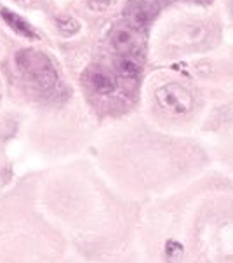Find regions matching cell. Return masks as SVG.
Listing matches in <instances>:
<instances>
[{
	"instance_id": "obj_10",
	"label": "cell",
	"mask_w": 233,
	"mask_h": 263,
	"mask_svg": "<svg viewBox=\"0 0 233 263\" xmlns=\"http://www.w3.org/2000/svg\"><path fill=\"white\" fill-rule=\"evenodd\" d=\"M87 4L92 11H106V9L113 6L115 0H87Z\"/></svg>"
},
{
	"instance_id": "obj_4",
	"label": "cell",
	"mask_w": 233,
	"mask_h": 263,
	"mask_svg": "<svg viewBox=\"0 0 233 263\" xmlns=\"http://www.w3.org/2000/svg\"><path fill=\"white\" fill-rule=\"evenodd\" d=\"M160 6L155 0H129L124 14L136 28H145L155 20Z\"/></svg>"
},
{
	"instance_id": "obj_7",
	"label": "cell",
	"mask_w": 233,
	"mask_h": 263,
	"mask_svg": "<svg viewBox=\"0 0 233 263\" xmlns=\"http://www.w3.org/2000/svg\"><path fill=\"white\" fill-rule=\"evenodd\" d=\"M115 68H116V72L120 75H124V77H136V75H140V72H141L140 65H138L136 60L131 56L120 58V60L115 63Z\"/></svg>"
},
{
	"instance_id": "obj_6",
	"label": "cell",
	"mask_w": 233,
	"mask_h": 263,
	"mask_svg": "<svg viewBox=\"0 0 233 263\" xmlns=\"http://www.w3.org/2000/svg\"><path fill=\"white\" fill-rule=\"evenodd\" d=\"M0 16H2V20L6 21V23L11 26V30H14L17 35L26 37L30 40H37L38 39V35L33 30V26H31L26 20H23L20 14L12 12L11 9H2V11H0Z\"/></svg>"
},
{
	"instance_id": "obj_9",
	"label": "cell",
	"mask_w": 233,
	"mask_h": 263,
	"mask_svg": "<svg viewBox=\"0 0 233 263\" xmlns=\"http://www.w3.org/2000/svg\"><path fill=\"white\" fill-rule=\"evenodd\" d=\"M183 255H185V248L178 240H167L165 242V256H167V260H181Z\"/></svg>"
},
{
	"instance_id": "obj_5",
	"label": "cell",
	"mask_w": 233,
	"mask_h": 263,
	"mask_svg": "<svg viewBox=\"0 0 233 263\" xmlns=\"http://www.w3.org/2000/svg\"><path fill=\"white\" fill-rule=\"evenodd\" d=\"M86 79H87L89 87H91L94 92H98V95L106 96V95H111V92H115V89H116L115 77L110 72L103 70V68H91V70H87Z\"/></svg>"
},
{
	"instance_id": "obj_1",
	"label": "cell",
	"mask_w": 233,
	"mask_h": 263,
	"mask_svg": "<svg viewBox=\"0 0 233 263\" xmlns=\"http://www.w3.org/2000/svg\"><path fill=\"white\" fill-rule=\"evenodd\" d=\"M16 65L35 87L49 91L57 84L56 66L51 58L35 49H21L16 54Z\"/></svg>"
},
{
	"instance_id": "obj_2",
	"label": "cell",
	"mask_w": 233,
	"mask_h": 263,
	"mask_svg": "<svg viewBox=\"0 0 233 263\" xmlns=\"http://www.w3.org/2000/svg\"><path fill=\"white\" fill-rule=\"evenodd\" d=\"M155 96L165 110H169V112H172L176 115L188 114L193 108V95H191L190 89L186 86H183V84H178V82L164 84L162 87L157 89Z\"/></svg>"
},
{
	"instance_id": "obj_8",
	"label": "cell",
	"mask_w": 233,
	"mask_h": 263,
	"mask_svg": "<svg viewBox=\"0 0 233 263\" xmlns=\"http://www.w3.org/2000/svg\"><path fill=\"white\" fill-rule=\"evenodd\" d=\"M56 26L61 32V35H65V37H71V35H75L80 30V23L70 16L56 17Z\"/></svg>"
},
{
	"instance_id": "obj_3",
	"label": "cell",
	"mask_w": 233,
	"mask_h": 263,
	"mask_svg": "<svg viewBox=\"0 0 233 263\" xmlns=\"http://www.w3.org/2000/svg\"><path fill=\"white\" fill-rule=\"evenodd\" d=\"M110 46L120 56H132L140 51L141 37L134 25H119L110 33Z\"/></svg>"
}]
</instances>
